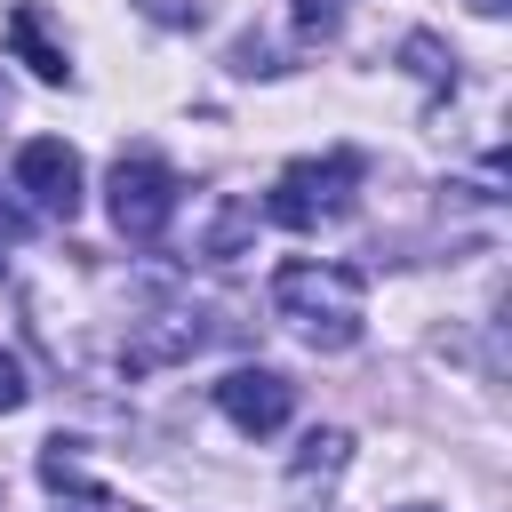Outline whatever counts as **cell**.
Instances as JSON below:
<instances>
[{
  "label": "cell",
  "mask_w": 512,
  "mask_h": 512,
  "mask_svg": "<svg viewBox=\"0 0 512 512\" xmlns=\"http://www.w3.org/2000/svg\"><path fill=\"white\" fill-rule=\"evenodd\" d=\"M352 184H360V152H328V160H288L280 168V184H272V224H320V216H336L344 200H352Z\"/></svg>",
  "instance_id": "cell-3"
},
{
  "label": "cell",
  "mask_w": 512,
  "mask_h": 512,
  "mask_svg": "<svg viewBox=\"0 0 512 512\" xmlns=\"http://www.w3.org/2000/svg\"><path fill=\"white\" fill-rule=\"evenodd\" d=\"M16 184L32 192V208L72 216V208H80V152H72L64 136H32V144L16 152Z\"/></svg>",
  "instance_id": "cell-5"
},
{
  "label": "cell",
  "mask_w": 512,
  "mask_h": 512,
  "mask_svg": "<svg viewBox=\"0 0 512 512\" xmlns=\"http://www.w3.org/2000/svg\"><path fill=\"white\" fill-rule=\"evenodd\" d=\"M400 56H408V72H416V80H432V88H448V80H456V56H448V48L432 40V32H416V40L400 48Z\"/></svg>",
  "instance_id": "cell-8"
},
{
  "label": "cell",
  "mask_w": 512,
  "mask_h": 512,
  "mask_svg": "<svg viewBox=\"0 0 512 512\" xmlns=\"http://www.w3.org/2000/svg\"><path fill=\"white\" fill-rule=\"evenodd\" d=\"M104 208L120 224V240H160L168 216H176V176L160 152H120L112 160V184H104Z\"/></svg>",
  "instance_id": "cell-2"
},
{
  "label": "cell",
  "mask_w": 512,
  "mask_h": 512,
  "mask_svg": "<svg viewBox=\"0 0 512 512\" xmlns=\"http://www.w3.org/2000/svg\"><path fill=\"white\" fill-rule=\"evenodd\" d=\"M160 24H200V0H144Z\"/></svg>",
  "instance_id": "cell-10"
},
{
  "label": "cell",
  "mask_w": 512,
  "mask_h": 512,
  "mask_svg": "<svg viewBox=\"0 0 512 512\" xmlns=\"http://www.w3.org/2000/svg\"><path fill=\"white\" fill-rule=\"evenodd\" d=\"M24 392H32V384H24V360H16V352H0V416H8V408H24Z\"/></svg>",
  "instance_id": "cell-9"
},
{
  "label": "cell",
  "mask_w": 512,
  "mask_h": 512,
  "mask_svg": "<svg viewBox=\"0 0 512 512\" xmlns=\"http://www.w3.org/2000/svg\"><path fill=\"white\" fill-rule=\"evenodd\" d=\"M464 8H472V16H504L512 0H464Z\"/></svg>",
  "instance_id": "cell-11"
},
{
  "label": "cell",
  "mask_w": 512,
  "mask_h": 512,
  "mask_svg": "<svg viewBox=\"0 0 512 512\" xmlns=\"http://www.w3.org/2000/svg\"><path fill=\"white\" fill-rule=\"evenodd\" d=\"M344 448H352L344 432H312V440H304V456H296V488H312V480H336V472H344Z\"/></svg>",
  "instance_id": "cell-7"
},
{
  "label": "cell",
  "mask_w": 512,
  "mask_h": 512,
  "mask_svg": "<svg viewBox=\"0 0 512 512\" xmlns=\"http://www.w3.org/2000/svg\"><path fill=\"white\" fill-rule=\"evenodd\" d=\"M216 408L240 424V432H280L288 424V408H296V384L280 376V368H232L224 384H216Z\"/></svg>",
  "instance_id": "cell-4"
},
{
  "label": "cell",
  "mask_w": 512,
  "mask_h": 512,
  "mask_svg": "<svg viewBox=\"0 0 512 512\" xmlns=\"http://www.w3.org/2000/svg\"><path fill=\"white\" fill-rule=\"evenodd\" d=\"M8 48H16L40 80H64V72H72V64H64V48L48 40V16H40L32 0H24V8H8Z\"/></svg>",
  "instance_id": "cell-6"
},
{
  "label": "cell",
  "mask_w": 512,
  "mask_h": 512,
  "mask_svg": "<svg viewBox=\"0 0 512 512\" xmlns=\"http://www.w3.org/2000/svg\"><path fill=\"white\" fill-rule=\"evenodd\" d=\"M272 312H280L304 344L344 352V344H360V272H352V264H312V256H296V264L272 272Z\"/></svg>",
  "instance_id": "cell-1"
}]
</instances>
